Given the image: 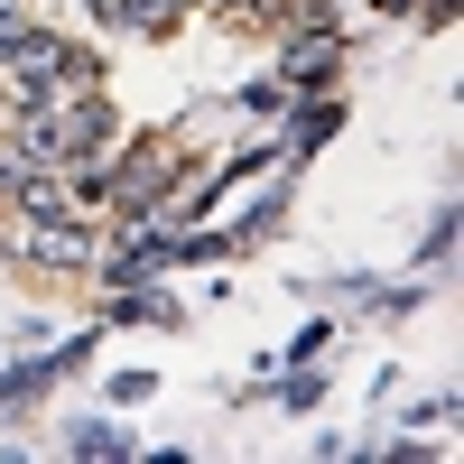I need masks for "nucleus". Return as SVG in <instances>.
Returning <instances> with one entry per match:
<instances>
[{"label":"nucleus","instance_id":"obj_3","mask_svg":"<svg viewBox=\"0 0 464 464\" xmlns=\"http://www.w3.org/2000/svg\"><path fill=\"white\" fill-rule=\"evenodd\" d=\"M19 205H28V223H56L74 196H65V177H28V186H19Z\"/></svg>","mask_w":464,"mask_h":464},{"label":"nucleus","instance_id":"obj_2","mask_svg":"<svg viewBox=\"0 0 464 464\" xmlns=\"http://www.w3.org/2000/svg\"><path fill=\"white\" fill-rule=\"evenodd\" d=\"M102 19H121V28H168L177 19V0H93Z\"/></svg>","mask_w":464,"mask_h":464},{"label":"nucleus","instance_id":"obj_4","mask_svg":"<svg viewBox=\"0 0 464 464\" xmlns=\"http://www.w3.org/2000/svg\"><path fill=\"white\" fill-rule=\"evenodd\" d=\"M334 56H343V47H334L325 28H316V37H297V47H288V65L306 74V84H325V65H334Z\"/></svg>","mask_w":464,"mask_h":464},{"label":"nucleus","instance_id":"obj_7","mask_svg":"<svg viewBox=\"0 0 464 464\" xmlns=\"http://www.w3.org/2000/svg\"><path fill=\"white\" fill-rule=\"evenodd\" d=\"M372 10H409V0H372Z\"/></svg>","mask_w":464,"mask_h":464},{"label":"nucleus","instance_id":"obj_5","mask_svg":"<svg viewBox=\"0 0 464 464\" xmlns=\"http://www.w3.org/2000/svg\"><path fill=\"white\" fill-rule=\"evenodd\" d=\"M74 455H130V437L102 428V418H84V428H74Z\"/></svg>","mask_w":464,"mask_h":464},{"label":"nucleus","instance_id":"obj_6","mask_svg":"<svg viewBox=\"0 0 464 464\" xmlns=\"http://www.w3.org/2000/svg\"><path fill=\"white\" fill-rule=\"evenodd\" d=\"M19 37H28V10H19V0H0V56H10Z\"/></svg>","mask_w":464,"mask_h":464},{"label":"nucleus","instance_id":"obj_1","mask_svg":"<svg viewBox=\"0 0 464 464\" xmlns=\"http://www.w3.org/2000/svg\"><path fill=\"white\" fill-rule=\"evenodd\" d=\"M102 130H111V111H102L93 93H84V102H65V111H56V102H37V111H28V130H19L10 149H19L28 168H65V159H84V149H102Z\"/></svg>","mask_w":464,"mask_h":464}]
</instances>
